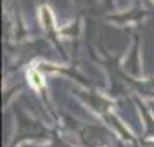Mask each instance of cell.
<instances>
[{"label": "cell", "mask_w": 154, "mask_h": 147, "mask_svg": "<svg viewBox=\"0 0 154 147\" xmlns=\"http://www.w3.org/2000/svg\"><path fill=\"white\" fill-rule=\"evenodd\" d=\"M29 81L33 83V87H36V88H40L43 85V81H42V76L38 75V73H35V71H29Z\"/></svg>", "instance_id": "1"}]
</instances>
